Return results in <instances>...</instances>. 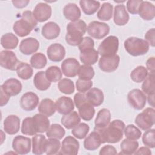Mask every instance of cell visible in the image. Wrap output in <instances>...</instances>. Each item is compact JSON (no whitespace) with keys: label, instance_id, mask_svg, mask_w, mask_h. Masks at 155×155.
Segmentation results:
<instances>
[{"label":"cell","instance_id":"obj_1","mask_svg":"<svg viewBox=\"0 0 155 155\" xmlns=\"http://www.w3.org/2000/svg\"><path fill=\"white\" fill-rule=\"evenodd\" d=\"M125 127V125L122 120L116 119L110 122L105 127H94V130L99 134L102 143H116L122 139Z\"/></svg>","mask_w":155,"mask_h":155},{"label":"cell","instance_id":"obj_2","mask_svg":"<svg viewBox=\"0 0 155 155\" xmlns=\"http://www.w3.org/2000/svg\"><path fill=\"white\" fill-rule=\"evenodd\" d=\"M87 24L82 20L70 22L67 25L65 41L71 46H77L81 42L87 31Z\"/></svg>","mask_w":155,"mask_h":155},{"label":"cell","instance_id":"obj_3","mask_svg":"<svg viewBox=\"0 0 155 155\" xmlns=\"http://www.w3.org/2000/svg\"><path fill=\"white\" fill-rule=\"evenodd\" d=\"M37 24L38 22L35 19L33 13L30 10H26L22 13L21 19L14 23L13 29L18 36L24 37L28 35Z\"/></svg>","mask_w":155,"mask_h":155},{"label":"cell","instance_id":"obj_4","mask_svg":"<svg viewBox=\"0 0 155 155\" xmlns=\"http://www.w3.org/2000/svg\"><path fill=\"white\" fill-rule=\"evenodd\" d=\"M124 47L128 54L133 56L144 55L149 50L150 45L144 39L137 37H130L124 42Z\"/></svg>","mask_w":155,"mask_h":155},{"label":"cell","instance_id":"obj_5","mask_svg":"<svg viewBox=\"0 0 155 155\" xmlns=\"http://www.w3.org/2000/svg\"><path fill=\"white\" fill-rule=\"evenodd\" d=\"M119 48V39L115 36H109L104 39L98 47V53L101 56H113Z\"/></svg>","mask_w":155,"mask_h":155},{"label":"cell","instance_id":"obj_6","mask_svg":"<svg viewBox=\"0 0 155 155\" xmlns=\"http://www.w3.org/2000/svg\"><path fill=\"white\" fill-rule=\"evenodd\" d=\"M155 110L153 108H147L142 113L137 114L134 122L141 130L146 131L150 129L154 124Z\"/></svg>","mask_w":155,"mask_h":155},{"label":"cell","instance_id":"obj_7","mask_svg":"<svg viewBox=\"0 0 155 155\" xmlns=\"http://www.w3.org/2000/svg\"><path fill=\"white\" fill-rule=\"evenodd\" d=\"M110 30L109 25L106 23L96 21L90 22L87 28L88 34L97 39L105 37L109 34Z\"/></svg>","mask_w":155,"mask_h":155},{"label":"cell","instance_id":"obj_8","mask_svg":"<svg viewBox=\"0 0 155 155\" xmlns=\"http://www.w3.org/2000/svg\"><path fill=\"white\" fill-rule=\"evenodd\" d=\"M129 105L135 110H140L144 108L147 102L145 94L139 89L131 90L127 95Z\"/></svg>","mask_w":155,"mask_h":155},{"label":"cell","instance_id":"obj_9","mask_svg":"<svg viewBox=\"0 0 155 155\" xmlns=\"http://www.w3.org/2000/svg\"><path fill=\"white\" fill-rule=\"evenodd\" d=\"M19 63L15 53L10 50H2L0 53V65L2 67L14 71Z\"/></svg>","mask_w":155,"mask_h":155},{"label":"cell","instance_id":"obj_10","mask_svg":"<svg viewBox=\"0 0 155 155\" xmlns=\"http://www.w3.org/2000/svg\"><path fill=\"white\" fill-rule=\"evenodd\" d=\"M12 148L18 154H27L31 150V139L24 136H16L13 140Z\"/></svg>","mask_w":155,"mask_h":155},{"label":"cell","instance_id":"obj_11","mask_svg":"<svg viewBox=\"0 0 155 155\" xmlns=\"http://www.w3.org/2000/svg\"><path fill=\"white\" fill-rule=\"evenodd\" d=\"M79 142L71 136H68L62 140L61 150L58 153L64 155H75L78 153Z\"/></svg>","mask_w":155,"mask_h":155},{"label":"cell","instance_id":"obj_12","mask_svg":"<svg viewBox=\"0 0 155 155\" xmlns=\"http://www.w3.org/2000/svg\"><path fill=\"white\" fill-rule=\"evenodd\" d=\"M52 10L50 5L44 2H39L34 8L33 15L37 22H43L47 21L51 16Z\"/></svg>","mask_w":155,"mask_h":155},{"label":"cell","instance_id":"obj_13","mask_svg":"<svg viewBox=\"0 0 155 155\" xmlns=\"http://www.w3.org/2000/svg\"><path fill=\"white\" fill-rule=\"evenodd\" d=\"M80 64L77 59L68 58L63 61L61 64L62 71L64 76L68 78H74L78 73Z\"/></svg>","mask_w":155,"mask_h":155},{"label":"cell","instance_id":"obj_14","mask_svg":"<svg viewBox=\"0 0 155 155\" xmlns=\"http://www.w3.org/2000/svg\"><path fill=\"white\" fill-rule=\"evenodd\" d=\"M120 57L117 54L113 56H101L99 61V68L105 72H113L115 71L119 64Z\"/></svg>","mask_w":155,"mask_h":155},{"label":"cell","instance_id":"obj_15","mask_svg":"<svg viewBox=\"0 0 155 155\" xmlns=\"http://www.w3.org/2000/svg\"><path fill=\"white\" fill-rule=\"evenodd\" d=\"M39 100V97L36 93L32 91L26 92L20 99V105L22 110L26 111H31L38 106Z\"/></svg>","mask_w":155,"mask_h":155},{"label":"cell","instance_id":"obj_16","mask_svg":"<svg viewBox=\"0 0 155 155\" xmlns=\"http://www.w3.org/2000/svg\"><path fill=\"white\" fill-rule=\"evenodd\" d=\"M9 96H14L19 94L22 90V85L21 82L15 78H10L6 80L1 87Z\"/></svg>","mask_w":155,"mask_h":155},{"label":"cell","instance_id":"obj_17","mask_svg":"<svg viewBox=\"0 0 155 155\" xmlns=\"http://www.w3.org/2000/svg\"><path fill=\"white\" fill-rule=\"evenodd\" d=\"M47 54L50 61L53 62H60L65 56V50L61 44L54 43L48 47Z\"/></svg>","mask_w":155,"mask_h":155},{"label":"cell","instance_id":"obj_18","mask_svg":"<svg viewBox=\"0 0 155 155\" xmlns=\"http://www.w3.org/2000/svg\"><path fill=\"white\" fill-rule=\"evenodd\" d=\"M39 47V41L36 38L30 37L21 41L19 48L22 54L30 55L36 52Z\"/></svg>","mask_w":155,"mask_h":155},{"label":"cell","instance_id":"obj_19","mask_svg":"<svg viewBox=\"0 0 155 155\" xmlns=\"http://www.w3.org/2000/svg\"><path fill=\"white\" fill-rule=\"evenodd\" d=\"M57 111L61 114H67L74 109V102L71 98L67 96H61L55 102Z\"/></svg>","mask_w":155,"mask_h":155},{"label":"cell","instance_id":"obj_20","mask_svg":"<svg viewBox=\"0 0 155 155\" xmlns=\"http://www.w3.org/2000/svg\"><path fill=\"white\" fill-rule=\"evenodd\" d=\"M3 125L6 133L10 135L15 134L20 128V119L16 115H9L4 119Z\"/></svg>","mask_w":155,"mask_h":155},{"label":"cell","instance_id":"obj_21","mask_svg":"<svg viewBox=\"0 0 155 155\" xmlns=\"http://www.w3.org/2000/svg\"><path fill=\"white\" fill-rule=\"evenodd\" d=\"M130 16L124 4H119L115 6L114 9L113 20L115 24L123 26L127 24L129 21Z\"/></svg>","mask_w":155,"mask_h":155},{"label":"cell","instance_id":"obj_22","mask_svg":"<svg viewBox=\"0 0 155 155\" xmlns=\"http://www.w3.org/2000/svg\"><path fill=\"white\" fill-rule=\"evenodd\" d=\"M85 96L87 102L93 107L100 106L104 102V94L102 91L99 88H90L85 93Z\"/></svg>","mask_w":155,"mask_h":155},{"label":"cell","instance_id":"obj_23","mask_svg":"<svg viewBox=\"0 0 155 155\" xmlns=\"http://www.w3.org/2000/svg\"><path fill=\"white\" fill-rule=\"evenodd\" d=\"M60 27L56 22H48L42 27V35L47 39L51 40L58 38L60 34Z\"/></svg>","mask_w":155,"mask_h":155},{"label":"cell","instance_id":"obj_24","mask_svg":"<svg viewBox=\"0 0 155 155\" xmlns=\"http://www.w3.org/2000/svg\"><path fill=\"white\" fill-rule=\"evenodd\" d=\"M138 13L140 18L145 21L152 20L155 16V7L148 1H142L139 6Z\"/></svg>","mask_w":155,"mask_h":155},{"label":"cell","instance_id":"obj_25","mask_svg":"<svg viewBox=\"0 0 155 155\" xmlns=\"http://www.w3.org/2000/svg\"><path fill=\"white\" fill-rule=\"evenodd\" d=\"M63 14L66 19L75 22L79 20L81 16V10L74 3H68L66 4L63 8Z\"/></svg>","mask_w":155,"mask_h":155},{"label":"cell","instance_id":"obj_26","mask_svg":"<svg viewBox=\"0 0 155 155\" xmlns=\"http://www.w3.org/2000/svg\"><path fill=\"white\" fill-rule=\"evenodd\" d=\"M33 122L37 133L46 132L50 127V120L47 116L42 114H36L33 117Z\"/></svg>","mask_w":155,"mask_h":155},{"label":"cell","instance_id":"obj_27","mask_svg":"<svg viewBox=\"0 0 155 155\" xmlns=\"http://www.w3.org/2000/svg\"><path fill=\"white\" fill-rule=\"evenodd\" d=\"M102 143L101 137L99 134L93 131L84 140V148L89 151H94L97 150Z\"/></svg>","mask_w":155,"mask_h":155},{"label":"cell","instance_id":"obj_28","mask_svg":"<svg viewBox=\"0 0 155 155\" xmlns=\"http://www.w3.org/2000/svg\"><path fill=\"white\" fill-rule=\"evenodd\" d=\"M38 110L41 114L50 117L54 114L56 108L55 103L51 99L45 98L41 101Z\"/></svg>","mask_w":155,"mask_h":155},{"label":"cell","instance_id":"obj_29","mask_svg":"<svg viewBox=\"0 0 155 155\" xmlns=\"http://www.w3.org/2000/svg\"><path fill=\"white\" fill-rule=\"evenodd\" d=\"M61 124L67 129H72L81 122V117L76 111H71L64 115L61 118Z\"/></svg>","mask_w":155,"mask_h":155},{"label":"cell","instance_id":"obj_30","mask_svg":"<svg viewBox=\"0 0 155 155\" xmlns=\"http://www.w3.org/2000/svg\"><path fill=\"white\" fill-rule=\"evenodd\" d=\"M61 142L59 139L49 137L45 139L43 143V151L47 155L56 154L59 153L61 148Z\"/></svg>","mask_w":155,"mask_h":155},{"label":"cell","instance_id":"obj_31","mask_svg":"<svg viewBox=\"0 0 155 155\" xmlns=\"http://www.w3.org/2000/svg\"><path fill=\"white\" fill-rule=\"evenodd\" d=\"M99 53L97 50L94 48L87 50L81 52L80 60L84 65H94L98 60Z\"/></svg>","mask_w":155,"mask_h":155},{"label":"cell","instance_id":"obj_32","mask_svg":"<svg viewBox=\"0 0 155 155\" xmlns=\"http://www.w3.org/2000/svg\"><path fill=\"white\" fill-rule=\"evenodd\" d=\"M33 83L36 89L40 91L47 90L51 85V82L47 79L45 73L44 71H38L35 74Z\"/></svg>","mask_w":155,"mask_h":155},{"label":"cell","instance_id":"obj_33","mask_svg":"<svg viewBox=\"0 0 155 155\" xmlns=\"http://www.w3.org/2000/svg\"><path fill=\"white\" fill-rule=\"evenodd\" d=\"M111 120V113L107 108H102L99 111L94 120L95 127L104 128L107 126Z\"/></svg>","mask_w":155,"mask_h":155},{"label":"cell","instance_id":"obj_34","mask_svg":"<svg viewBox=\"0 0 155 155\" xmlns=\"http://www.w3.org/2000/svg\"><path fill=\"white\" fill-rule=\"evenodd\" d=\"M18 38L12 33L3 35L1 38V44L3 48L7 50L15 49L18 44Z\"/></svg>","mask_w":155,"mask_h":155},{"label":"cell","instance_id":"obj_35","mask_svg":"<svg viewBox=\"0 0 155 155\" xmlns=\"http://www.w3.org/2000/svg\"><path fill=\"white\" fill-rule=\"evenodd\" d=\"M79 4L83 12L87 15L95 13L100 7V2L93 0H81Z\"/></svg>","mask_w":155,"mask_h":155},{"label":"cell","instance_id":"obj_36","mask_svg":"<svg viewBox=\"0 0 155 155\" xmlns=\"http://www.w3.org/2000/svg\"><path fill=\"white\" fill-rule=\"evenodd\" d=\"M16 70L18 76L23 80H28L30 79L33 73V70L31 67L28 64L23 62H19Z\"/></svg>","mask_w":155,"mask_h":155},{"label":"cell","instance_id":"obj_37","mask_svg":"<svg viewBox=\"0 0 155 155\" xmlns=\"http://www.w3.org/2000/svg\"><path fill=\"white\" fill-rule=\"evenodd\" d=\"M139 143L137 140L125 139L120 143L121 152L119 154H133L137 150Z\"/></svg>","mask_w":155,"mask_h":155},{"label":"cell","instance_id":"obj_38","mask_svg":"<svg viewBox=\"0 0 155 155\" xmlns=\"http://www.w3.org/2000/svg\"><path fill=\"white\" fill-rule=\"evenodd\" d=\"M79 116L85 121L91 120L95 114V109L93 106L88 102H85L79 108Z\"/></svg>","mask_w":155,"mask_h":155},{"label":"cell","instance_id":"obj_39","mask_svg":"<svg viewBox=\"0 0 155 155\" xmlns=\"http://www.w3.org/2000/svg\"><path fill=\"white\" fill-rule=\"evenodd\" d=\"M45 136L41 134H36L32 137V153L36 155H41L44 153L43 143L45 140Z\"/></svg>","mask_w":155,"mask_h":155},{"label":"cell","instance_id":"obj_40","mask_svg":"<svg viewBox=\"0 0 155 155\" xmlns=\"http://www.w3.org/2000/svg\"><path fill=\"white\" fill-rule=\"evenodd\" d=\"M65 134V131L64 128L58 124H51L46 131V135L48 137L56 138L59 140L62 139Z\"/></svg>","mask_w":155,"mask_h":155},{"label":"cell","instance_id":"obj_41","mask_svg":"<svg viewBox=\"0 0 155 155\" xmlns=\"http://www.w3.org/2000/svg\"><path fill=\"white\" fill-rule=\"evenodd\" d=\"M113 5L109 2H104L99 10L97 16L99 19L104 21H109L113 15Z\"/></svg>","mask_w":155,"mask_h":155},{"label":"cell","instance_id":"obj_42","mask_svg":"<svg viewBox=\"0 0 155 155\" xmlns=\"http://www.w3.org/2000/svg\"><path fill=\"white\" fill-rule=\"evenodd\" d=\"M148 74V73L147 68L143 66L140 65L137 66L131 72L130 78L133 81L140 83L145 79Z\"/></svg>","mask_w":155,"mask_h":155},{"label":"cell","instance_id":"obj_43","mask_svg":"<svg viewBox=\"0 0 155 155\" xmlns=\"http://www.w3.org/2000/svg\"><path fill=\"white\" fill-rule=\"evenodd\" d=\"M154 73H150L149 74H148L142 85V90L143 92L147 95L154 94Z\"/></svg>","mask_w":155,"mask_h":155},{"label":"cell","instance_id":"obj_44","mask_svg":"<svg viewBox=\"0 0 155 155\" xmlns=\"http://www.w3.org/2000/svg\"><path fill=\"white\" fill-rule=\"evenodd\" d=\"M45 76L50 82H56L60 81L62 73L58 66H50L45 70Z\"/></svg>","mask_w":155,"mask_h":155},{"label":"cell","instance_id":"obj_45","mask_svg":"<svg viewBox=\"0 0 155 155\" xmlns=\"http://www.w3.org/2000/svg\"><path fill=\"white\" fill-rule=\"evenodd\" d=\"M30 62L32 67L36 69H41L45 67L47 60L46 56L43 53H37L31 57Z\"/></svg>","mask_w":155,"mask_h":155},{"label":"cell","instance_id":"obj_46","mask_svg":"<svg viewBox=\"0 0 155 155\" xmlns=\"http://www.w3.org/2000/svg\"><path fill=\"white\" fill-rule=\"evenodd\" d=\"M21 132L22 134L28 136H34L37 134L35 128L33 117H28L23 120L21 127Z\"/></svg>","mask_w":155,"mask_h":155},{"label":"cell","instance_id":"obj_47","mask_svg":"<svg viewBox=\"0 0 155 155\" xmlns=\"http://www.w3.org/2000/svg\"><path fill=\"white\" fill-rule=\"evenodd\" d=\"M59 90L65 94H71L74 92V85L73 81L68 78L61 79L58 84Z\"/></svg>","mask_w":155,"mask_h":155},{"label":"cell","instance_id":"obj_48","mask_svg":"<svg viewBox=\"0 0 155 155\" xmlns=\"http://www.w3.org/2000/svg\"><path fill=\"white\" fill-rule=\"evenodd\" d=\"M90 131L88 125L85 123H79L78 125L72 128L71 133L76 138L82 139L85 138Z\"/></svg>","mask_w":155,"mask_h":155},{"label":"cell","instance_id":"obj_49","mask_svg":"<svg viewBox=\"0 0 155 155\" xmlns=\"http://www.w3.org/2000/svg\"><path fill=\"white\" fill-rule=\"evenodd\" d=\"M124 134L128 139L136 140L140 138L142 136L141 131L133 124H130L125 127Z\"/></svg>","mask_w":155,"mask_h":155},{"label":"cell","instance_id":"obj_50","mask_svg":"<svg viewBox=\"0 0 155 155\" xmlns=\"http://www.w3.org/2000/svg\"><path fill=\"white\" fill-rule=\"evenodd\" d=\"M94 71L92 67L87 65L80 66L78 71L79 79L86 81H91L94 76Z\"/></svg>","mask_w":155,"mask_h":155},{"label":"cell","instance_id":"obj_51","mask_svg":"<svg viewBox=\"0 0 155 155\" xmlns=\"http://www.w3.org/2000/svg\"><path fill=\"white\" fill-rule=\"evenodd\" d=\"M154 132L155 130L148 129L143 133L142 136V142L143 143L151 148L155 147V139H154Z\"/></svg>","mask_w":155,"mask_h":155},{"label":"cell","instance_id":"obj_52","mask_svg":"<svg viewBox=\"0 0 155 155\" xmlns=\"http://www.w3.org/2000/svg\"><path fill=\"white\" fill-rule=\"evenodd\" d=\"M76 89L79 92L85 93L88 91L93 86L91 81H86L79 79L76 82Z\"/></svg>","mask_w":155,"mask_h":155},{"label":"cell","instance_id":"obj_53","mask_svg":"<svg viewBox=\"0 0 155 155\" xmlns=\"http://www.w3.org/2000/svg\"><path fill=\"white\" fill-rule=\"evenodd\" d=\"M94 42L93 39L88 36H85L83 38L81 42L78 45L80 52L94 48Z\"/></svg>","mask_w":155,"mask_h":155},{"label":"cell","instance_id":"obj_54","mask_svg":"<svg viewBox=\"0 0 155 155\" xmlns=\"http://www.w3.org/2000/svg\"><path fill=\"white\" fill-rule=\"evenodd\" d=\"M142 2V0H128L127 2V9L132 15L138 13L139 6Z\"/></svg>","mask_w":155,"mask_h":155},{"label":"cell","instance_id":"obj_55","mask_svg":"<svg viewBox=\"0 0 155 155\" xmlns=\"http://www.w3.org/2000/svg\"><path fill=\"white\" fill-rule=\"evenodd\" d=\"M74 102L76 107L78 108L83 104L87 102L86 99L85 93L79 92L75 94L74 96Z\"/></svg>","mask_w":155,"mask_h":155},{"label":"cell","instance_id":"obj_56","mask_svg":"<svg viewBox=\"0 0 155 155\" xmlns=\"http://www.w3.org/2000/svg\"><path fill=\"white\" fill-rule=\"evenodd\" d=\"M117 153V150L115 148V147L110 145H107L102 147L99 153L100 155L116 154Z\"/></svg>","mask_w":155,"mask_h":155},{"label":"cell","instance_id":"obj_57","mask_svg":"<svg viewBox=\"0 0 155 155\" xmlns=\"http://www.w3.org/2000/svg\"><path fill=\"white\" fill-rule=\"evenodd\" d=\"M154 35H155V30L154 28L148 30L145 35V39L146 41L150 44L152 47H154L155 45V39H154Z\"/></svg>","mask_w":155,"mask_h":155},{"label":"cell","instance_id":"obj_58","mask_svg":"<svg viewBox=\"0 0 155 155\" xmlns=\"http://www.w3.org/2000/svg\"><path fill=\"white\" fill-rule=\"evenodd\" d=\"M12 2L13 4V6L17 8H22L24 7H25L28 3L30 2V1L28 0H19V1H12Z\"/></svg>","mask_w":155,"mask_h":155},{"label":"cell","instance_id":"obj_59","mask_svg":"<svg viewBox=\"0 0 155 155\" xmlns=\"http://www.w3.org/2000/svg\"><path fill=\"white\" fill-rule=\"evenodd\" d=\"M0 89H1L0 105H1V107H3L4 105H5L8 103L10 96H9L7 94H6L1 88H0Z\"/></svg>","mask_w":155,"mask_h":155},{"label":"cell","instance_id":"obj_60","mask_svg":"<svg viewBox=\"0 0 155 155\" xmlns=\"http://www.w3.org/2000/svg\"><path fill=\"white\" fill-rule=\"evenodd\" d=\"M154 62L155 59L154 57L150 58L146 62V66L147 70H149L150 73H154Z\"/></svg>","mask_w":155,"mask_h":155},{"label":"cell","instance_id":"obj_61","mask_svg":"<svg viewBox=\"0 0 155 155\" xmlns=\"http://www.w3.org/2000/svg\"><path fill=\"white\" fill-rule=\"evenodd\" d=\"M134 154H148V155L150 154L151 155V151L150 148H148L146 147H142L138 150H136Z\"/></svg>","mask_w":155,"mask_h":155},{"label":"cell","instance_id":"obj_62","mask_svg":"<svg viewBox=\"0 0 155 155\" xmlns=\"http://www.w3.org/2000/svg\"><path fill=\"white\" fill-rule=\"evenodd\" d=\"M148 102L151 107H154V94L148 95Z\"/></svg>","mask_w":155,"mask_h":155}]
</instances>
